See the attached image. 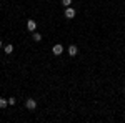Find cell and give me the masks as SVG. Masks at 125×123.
<instances>
[{"mask_svg":"<svg viewBox=\"0 0 125 123\" xmlns=\"http://www.w3.org/2000/svg\"><path fill=\"white\" fill-rule=\"evenodd\" d=\"M70 3H72V0H62V5H65V7H70Z\"/></svg>","mask_w":125,"mask_h":123,"instance_id":"9c48e42d","label":"cell"},{"mask_svg":"<svg viewBox=\"0 0 125 123\" xmlns=\"http://www.w3.org/2000/svg\"><path fill=\"white\" fill-rule=\"evenodd\" d=\"M15 103H17V100H15L13 96H10L9 98V105H15Z\"/></svg>","mask_w":125,"mask_h":123,"instance_id":"30bf717a","label":"cell"},{"mask_svg":"<svg viewBox=\"0 0 125 123\" xmlns=\"http://www.w3.org/2000/svg\"><path fill=\"white\" fill-rule=\"evenodd\" d=\"M12 52H13V45H5V53H7V55H10Z\"/></svg>","mask_w":125,"mask_h":123,"instance_id":"8992f818","label":"cell"},{"mask_svg":"<svg viewBox=\"0 0 125 123\" xmlns=\"http://www.w3.org/2000/svg\"><path fill=\"white\" fill-rule=\"evenodd\" d=\"M52 52H53V55H62L63 53V47L62 45H53Z\"/></svg>","mask_w":125,"mask_h":123,"instance_id":"277c9868","label":"cell"},{"mask_svg":"<svg viewBox=\"0 0 125 123\" xmlns=\"http://www.w3.org/2000/svg\"><path fill=\"white\" fill-rule=\"evenodd\" d=\"M75 15H77L75 9H72V7H67V9H65V17H67V19H73Z\"/></svg>","mask_w":125,"mask_h":123,"instance_id":"7a4b0ae2","label":"cell"},{"mask_svg":"<svg viewBox=\"0 0 125 123\" xmlns=\"http://www.w3.org/2000/svg\"><path fill=\"white\" fill-rule=\"evenodd\" d=\"M9 105V100H5V98H0V108H5Z\"/></svg>","mask_w":125,"mask_h":123,"instance_id":"52a82bcc","label":"cell"},{"mask_svg":"<svg viewBox=\"0 0 125 123\" xmlns=\"http://www.w3.org/2000/svg\"><path fill=\"white\" fill-rule=\"evenodd\" d=\"M25 106H27L29 110H35V108H37V102H35L33 98H27V102H25Z\"/></svg>","mask_w":125,"mask_h":123,"instance_id":"6da1fadb","label":"cell"},{"mask_svg":"<svg viewBox=\"0 0 125 123\" xmlns=\"http://www.w3.org/2000/svg\"><path fill=\"white\" fill-rule=\"evenodd\" d=\"M27 28H29V32H35L37 22H35V20H29V22H27Z\"/></svg>","mask_w":125,"mask_h":123,"instance_id":"3957f363","label":"cell"},{"mask_svg":"<svg viewBox=\"0 0 125 123\" xmlns=\"http://www.w3.org/2000/svg\"><path fill=\"white\" fill-rule=\"evenodd\" d=\"M32 37H33V40H35V42H40V40H42V35H40V33H37V32H33V35H32Z\"/></svg>","mask_w":125,"mask_h":123,"instance_id":"ba28073f","label":"cell"},{"mask_svg":"<svg viewBox=\"0 0 125 123\" xmlns=\"http://www.w3.org/2000/svg\"><path fill=\"white\" fill-rule=\"evenodd\" d=\"M77 53H78L77 45H70V47H68V55H70V57H75Z\"/></svg>","mask_w":125,"mask_h":123,"instance_id":"5b68a950","label":"cell"}]
</instances>
